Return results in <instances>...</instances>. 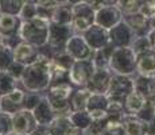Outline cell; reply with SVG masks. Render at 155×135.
Wrapping results in <instances>:
<instances>
[{
  "label": "cell",
  "instance_id": "1",
  "mask_svg": "<svg viewBox=\"0 0 155 135\" xmlns=\"http://www.w3.org/2000/svg\"><path fill=\"white\" fill-rule=\"evenodd\" d=\"M50 65L51 58L39 52L37 61L26 66L20 83L27 91L45 92L50 86Z\"/></svg>",
  "mask_w": 155,
  "mask_h": 135
},
{
  "label": "cell",
  "instance_id": "2",
  "mask_svg": "<svg viewBox=\"0 0 155 135\" xmlns=\"http://www.w3.org/2000/svg\"><path fill=\"white\" fill-rule=\"evenodd\" d=\"M49 20L35 16L32 19L23 20L19 31V37L22 38V41L27 42V43L41 47L43 45H46L47 41H49Z\"/></svg>",
  "mask_w": 155,
  "mask_h": 135
},
{
  "label": "cell",
  "instance_id": "3",
  "mask_svg": "<svg viewBox=\"0 0 155 135\" xmlns=\"http://www.w3.org/2000/svg\"><path fill=\"white\" fill-rule=\"evenodd\" d=\"M136 54L131 49V46L115 47L109 61V69L112 73L134 76L136 73Z\"/></svg>",
  "mask_w": 155,
  "mask_h": 135
},
{
  "label": "cell",
  "instance_id": "4",
  "mask_svg": "<svg viewBox=\"0 0 155 135\" xmlns=\"http://www.w3.org/2000/svg\"><path fill=\"white\" fill-rule=\"evenodd\" d=\"M96 23V11L92 8L88 2L73 4V19L71 27L74 32L82 34Z\"/></svg>",
  "mask_w": 155,
  "mask_h": 135
},
{
  "label": "cell",
  "instance_id": "5",
  "mask_svg": "<svg viewBox=\"0 0 155 135\" xmlns=\"http://www.w3.org/2000/svg\"><path fill=\"white\" fill-rule=\"evenodd\" d=\"M132 91H135L134 86V77L132 76H124V74H112L109 89L107 92V97L111 101H119L123 103L128 95Z\"/></svg>",
  "mask_w": 155,
  "mask_h": 135
},
{
  "label": "cell",
  "instance_id": "6",
  "mask_svg": "<svg viewBox=\"0 0 155 135\" xmlns=\"http://www.w3.org/2000/svg\"><path fill=\"white\" fill-rule=\"evenodd\" d=\"M74 34V30L71 25H58V23L50 22L49 29V41L47 43L54 52V56L59 52H64L66 47L68 41Z\"/></svg>",
  "mask_w": 155,
  "mask_h": 135
},
{
  "label": "cell",
  "instance_id": "7",
  "mask_svg": "<svg viewBox=\"0 0 155 135\" xmlns=\"http://www.w3.org/2000/svg\"><path fill=\"white\" fill-rule=\"evenodd\" d=\"M96 66L92 58L88 59H76L69 72L70 83L74 86H86L91 77L93 76Z\"/></svg>",
  "mask_w": 155,
  "mask_h": 135
},
{
  "label": "cell",
  "instance_id": "8",
  "mask_svg": "<svg viewBox=\"0 0 155 135\" xmlns=\"http://www.w3.org/2000/svg\"><path fill=\"white\" fill-rule=\"evenodd\" d=\"M38 124L39 123L31 110L22 108L12 113L14 134H32L35 128L38 127Z\"/></svg>",
  "mask_w": 155,
  "mask_h": 135
},
{
  "label": "cell",
  "instance_id": "9",
  "mask_svg": "<svg viewBox=\"0 0 155 135\" xmlns=\"http://www.w3.org/2000/svg\"><path fill=\"white\" fill-rule=\"evenodd\" d=\"M66 53H69L74 59H88L92 58L94 50L88 45V42L85 41L84 35L74 32L70 37V39L68 41L66 47H65Z\"/></svg>",
  "mask_w": 155,
  "mask_h": 135
},
{
  "label": "cell",
  "instance_id": "10",
  "mask_svg": "<svg viewBox=\"0 0 155 135\" xmlns=\"http://www.w3.org/2000/svg\"><path fill=\"white\" fill-rule=\"evenodd\" d=\"M26 92H27V89L20 83V85L18 86V88H15L12 92L2 96V97H0V108H2V111L12 115L16 111L22 110Z\"/></svg>",
  "mask_w": 155,
  "mask_h": 135
},
{
  "label": "cell",
  "instance_id": "11",
  "mask_svg": "<svg viewBox=\"0 0 155 135\" xmlns=\"http://www.w3.org/2000/svg\"><path fill=\"white\" fill-rule=\"evenodd\" d=\"M124 14L116 4H108L103 7L101 10L96 11V25L107 30H111L113 26H116L119 22L123 20Z\"/></svg>",
  "mask_w": 155,
  "mask_h": 135
},
{
  "label": "cell",
  "instance_id": "12",
  "mask_svg": "<svg viewBox=\"0 0 155 135\" xmlns=\"http://www.w3.org/2000/svg\"><path fill=\"white\" fill-rule=\"evenodd\" d=\"M84 131L73 124L69 115H57L49 123V133L51 135H84Z\"/></svg>",
  "mask_w": 155,
  "mask_h": 135
},
{
  "label": "cell",
  "instance_id": "13",
  "mask_svg": "<svg viewBox=\"0 0 155 135\" xmlns=\"http://www.w3.org/2000/svg\"><path fill=\"white\" fill-rule=\"evenodd\" d=\"M135 32L124 20L119 22L109 30V41L115 47L119 46H131L135 39Z\"/></svg>",
  "mask_w": 155,
  "mask_h": 135
},
{
  "label": "cell",
  "instance_id": "14",
  "mask_svg": "<svg viewBox=\"0 0 155 135\" xmlns=\"http://www.w3.org/2000/svg\"><path fill=\"white\" fill-rule=\"evenodd\" d=\"M112 74L113 73L111 72V69H97L96 68L93 76L91 77L89 83L86 84V88H88L92 93L105 95L109 89Z\"/></svg>",
  "mask_w": 155,
  "mask_h": 135
},
{
  "label": "cell",
  "instance_id": "15",
  "mask_svg": "<svg viewBox=\"0 0 155 135\" xmlns=\"http://www.w3.org/2000/svg\"><path fill=\"white\" fill-rule=\"evenodd\" d=\"M85 41L88 42V45L93 50L103 49L104 46H107L108 43H111L109 41V30L104 29L99 25L94 23L91 29H88L85 32H82Z\"/></svg>",
  "mask_w": 155,
  "mask_h": 135
},
{
  "label": "cell",
  "instance_id": "16",
  "mask_svg": "<svg viewBox=\"0 0 155 135\" xmlns=\"http://www.w3.org/2000/svg\"><path fill=\"white\" fill-rule=\"evenodd\" d=\"M123 20L134 30L136 37L147 35L150 32V30L153 29L151 27V20L147 16H144L142 12H139V11L132 14H124Z\"/></svg>",
  "mask_w": 155,
  "mask_h": 135
},
{
  "label": "cell",
  "instance_id": "17",
  "mask_svg": "<svg viewBox=\"0 0 155 135\" xmlns=\"http://www.w3.org/2000/svg\"><path fill=\"white\" fill-rule=\"evenodd\" d=\"M38 56H39V47L34 46V45H31V43H27V42H25V41L18 43L14 49L15 61L20 62V64L26 65V66L37 61Z\"/></svg>",
  "mask_w": 155,
  "mask_h": 135
},
{
  "label": "cell",
  "instance_id": "18",
  "mask_svg": "<svg viewBox=\"0 0 155 135\" xmlns=\"http://www.w3.org/2000/svg\"><path fill=\"white\" fill-rule=\"evenodd\" d=\"M22 23H23V20L19 15L0 12V32H2L3 38L19 35Z\"/></svg>",
  "mask_w": 155,
  "mask_h": 135
},
{
  "label": "cell",
  "instance_id": "19",
  "mask_svg": "<svg viewBox=\"0 0 155 135\" xmlns=\"http://www.w3.org/2000/svg\"><path fill=\"white\" fill-rule=\"evenodd\" d=\"M121 126L127 135H148V123L132 113H124Z\"/></svg>",
  "mask_w": 155,
  "mask_h": 135
},
{
  "label": "cell",
  "instance_id": "20",
  "mask_svg": "<svg viewBox=\"0 0 155 135\" xmlns=\"http://www.w3.org/2000/svg\"><path fill=\"white\" fill-rule=\"evenodd\" d=\"M136 73L144 77L155 79V52L150 50L138 56L136 59Z\"/></svg>",
  "mask_w": 155,
  "mask_h": 135
},
{
  "label": "cell",
  "instance_id": "21",
  "mask_svg": "<svg viewBox=\"0 0 155 135\" xmlns=\"http://www.w3.org/2000/svg\"><path fill=\"white\" fill-rule=\"evenodd\" d=\"M32 112H34L35 118H37L39 124H46V126H49V123L57 116L54 110H53V107H51V104H50L49 99H47L46 93H43L42 99H41L39 103L35 106Z\"/></svg>",
  "mask_w": 155,
  "mask_h": 135
},
{
  "label": "cell",
  "instance_id": "22",
  "mask_svg": "<svg viewBox=\"0 0 155 135\" xmlns=\"http://www.w3.org/2000/svg\"><path fill=\"white\" fill-rule=\"evenodd\" d=\"M92 92L86 86H76L69 97V107L71 112L86 110V104H88Z\"/></svg>",
  "mask_w": 155,
  "mask_h": 135
},
{
  "label": "cell",
  "instance_id": "23",
  "mask_svg": "<svg viewBox=\"0 0 155 135\" xmlns=\"http://www.w3.org/2000/svg\"><path fill=\"white\" fill-rule=\"evenodd\" d=\"M134 86H135V91L138 93H140L142 96H144L147 100H153L155 97V79L144 77V76L135 73Z\"/></svg>",
  "mask_w": 155,
  "mask_h": 135
},
{
  "label": "cell",
  "instance_id": "24",
  "mask_svg": "<svg viewBox=\"0 0 155 135\" xmlns=\"http://www.w3.org/2000/svg\"><path fill=\"white\" fill-rule=\"evenodd\" d=\"M147 101L148 100L144 97V96L138 93L136 91H132L126 97V100H124V111H126L127 113L136 115V113H138L139 111L147 104Z\"/></svg>",
  "mask_w": 155,
  "mask_h": 135
},
{
  "label": "cell",
  "instance_id": "25",
  "mask_svg": "<svg viewBox=\"0 0 155 135\" xmlns=\"http://www.w3.org/2000/svg\"><path fill=\"white\" fill-rule=\"evenodd\" d=\"M113 49H115V46L112 43H108L103 49L94 50L93 56H92V61H93L94 66L97 69H109V61H111Z\"/></svg>",
  "mask_w": 155,
  "mask_h": 135
},
{
  "label": "cell",
  "instance_id": "26",
  "mask_svg": "<svg viewBox=\"0 0 155 135\" xmlns=\"http://www.w3.org/2000/svg\"><path fill=\"white\" fill-rule=\"evenodd\" d=\"M71 19H73V5L70 3H65L57 5L53 12L51 22L58 25H71Z\"/></svg>",
  "mask_w": 155,
  "mask_h": 135
},
{
  "label": "cell",
  "instance_id": "27",
  "mask_svg": "<svg viewBox=\"0 0 155 135\" xmlns=\"http://www.w3.org/2000/svg\"><path fill=\"white\" fill-rule=\"evenodd\" d=\"M20 85V80L15 79L8 70H0V97Z\"/></svg>",
  "mask_w": 155,
  "mask_h": 135
},
{
  "label": "cell",
  "instance_id": "28",
  "mask_svg": "<svg viewBox=\"0 0 155 135\" xmlns=\"http://www.w3.org/2000/svg\"><path fill=\"white\" fill-rule=\"evenodd\" d=\"M69 116H70V120L73 122V124L78 128H82V130H86V128L92 124V122H93L91 113H89L86 110L74 111V112H71Z\"/></svg>",
  "mask_w": 155,
  "mask_h": 135
},
{
  "label": "cell",
  "instance_id": "29",
  "mask_svg": "<svg viewBox=\"0 0 155 135\" xmlns=\"http://www.w3.org/2000/svg\"><path fill=\"white\" fill-rule=\"evenodd\" d=\"M23 5H25L23 0H0V12L19 15Z\"/></svg>",
  "mask_w": 155,
  "mask_h": 135
},
{
  "label": "cell",
  "instance_id": "30",
  "mask_svg": "<svg viewBox=\"0 0 155 135\" xmlns=\"http://www.w3.org/2000/svg\"><path fill=\"white\" fill-rule=\"evenodd\" d=\"M14 61V49L8 45L2 43L0 45V70H7Z\"/></svg>",
  "mask_w": 155,
  "mask_h": 135
},
{
  "label": "cell",
  "instance_id": "31",
  "mask_svg": "<svg viewBox=\"0 0 155 135\" xmlns=\"http://www.w3.org/2000/svg\"><path fill=\"white\" fill-rule=\"evenodd\" d=\"M131 49L134 50V53L136 54V57L140 56L143 53H147L150 52L151 49V43H150V39H148L147 35H140V37H135L132 45H131Z\"/></svg>",
  "mask_w": 155,
  "mask_h": 135
},
{
  "label": "cell",
  "instance_id": "32",
  "mask_svg": "<svg viewBox=\"0 0 155 135\" xmlns=\"http://www.w3.org/2000/svg\"><path fill=\"white\" fill-rule=\"evenodd\" d=\"M115 4L120 8L123 14H132L140 10L142 0H116Z\"/></svg>",
  "mask_w": 155,
  "mask_h": 135
},
{
  "label": "cell",
  "instance_id": "33",
  "mask_svg": "<svg viewBox=\"0 0 155 135\" xmlns=\"http://www.w3.org/2000/svg\"><path fill=\"white\" fill-rule=\"evenodd\" d=\"M12 115L0 111V135H12Z\"/></svg>",
  "mask_w": 155,
  "mask_h": 135
},
{
  "label": "cell",
  "instance_id": "34",
  "mask_svg": "<svg viewBox=\"0 0 155 135\" xmlns=\"http://www.w3.org/2000/svg\"><path fill=\"white\" fill-rule=\"evenodd\" d=\"M139 12H142L148 19L155 18V0H142Z\"/></svg>",
  "mask_w": 155,
  "mask_h": 135
},
{
  "label": "cell",
  "instance_id": "35",
  "mask_svg": "<svg viewBox=\"0 0 155 135\" xmlns=\"http://www.w3.org/2000/svg\"><path fill=\"white\" fill-rule=\"evenodd\" d=\"M19 16L22 18V20H28L35 18L37 16V4H27V3H25Z\"/></svg>",
  "mask_w": 155,
  "mask_h": 135
},
{
  "label": "cell",
  "instance_id": "36",
  "mask_svg": "<svg viewBox=\"0 0 155 135\" xmlns=\"http://www.w3.org/2000/svg\"><path fill=\"white\" fill-rule=\"evenodd\" d=\"M25 69H26V65L20 64V62H18V61H14L12 64L10 65V68H8L7 70L12 74L15 79L20 80V79H22V76H23V73H25Z\"/></svg>",
  "mask_w": 155,
  "mask_h": 135
},
{
  "label": "cell",
  "instance_id": "37",
  "mask_svg": "<svg viewBox=\"0 0 155 135\" xmlns=\"http://www.w3.org/2000/svg\"><path fill=\"white\" fill-rule=\"evenodd\" d=\"M103 135H127V133L124 131L123 126H113V127H108L104 131Z\"/></svg>",
  "mask_w": 155,
  "mask_h": 135
},
{
  "label": "cell",
  "instance_id": "38",
  "mask_svg": "<svg viewBox=\"0 0 155 135\" xmlns=\"http://www.w3.org/2000/svg\"><path fill=\"white\" fill-rule=\"evenodd\" d=\"M88 3L92 5V8H93L94 11H99L108 4H113L111 0H88Z\"/></svg>",
  "mask_w": 155,
  "mask_h": 135
},
{
  "label": "cell",
  "instance_id": "39",
  "mask_svg": "<svg viewBox=\"0 0 155 135\" xmlns=\"http://www.w3.org/2000/svg\"><path fill=\"white\" fill-rule=\"evenodd\" d=\"M37 5L38 7L46 8V10H55L57 5H58V2L57 0H39Z\"/></svg>",
  "mask_w": 155,
  "mask_h": 135
},
{
  "label": "cell",
  "instance_id": "40",
  "mask_svg": "<svg viewBox=\"0 0 155 135\" xmlns=\"http://www.w3.org/2000/svg\"><path fill=\"white\" fill-rule=\"evenodd\" d=\"M148 39H150V43H151V49L155 52V27H153V29L150 30V32L147 34Z\"/></svg>",
  "mask_w": 155,
  "mask_h": 135
},
{
  "label": "cell",
  "instance_id": "41",
  "mask_svg": "<svg viewBox=\"0 0 155 135\" xmlns=\"http://www.w3.org/2000/svg\"><path fill=\"white\" fill-rule=\"evenodd\" d=\"M148 135H155V118L148 122Z\"/></svg>",
  "mask_w": 155,
  "mask_h": 135
},
{
  "label": "cell",
  "instance_id": "42",
  "mask_svg": "<svg viewBox=\"0 0 155 135\" xmlns=\"http://www.w3.org/2000/svg\"><path fill=\"white\" fill-rule=\"evenodd\" d=\"M25 3H27V4H38V2L39 0H23Z\"/></svg>",
  "mask_w": 155,
  "mask_h": 135
},
{
  "label": "cell",
  "instance_id": "43",
  "mask_svg": "<svg viewBox=\"0 0 155 135\" xmlns=\"http://www.w3.org/2000/svg\"><path fill=\"white\" fill-rule=\"evenodd\" d=\"M82 2H88V0H69V3L71 5L73 4H77V3H82Z\"/></svg>",
  "mask_w": 155,
  "mask_h": 135
},
{
  "label": "cell",
  "instance_id": "44",
  "mask_svg": "<svg viewBox=\"0 0 155 135\" xmlns=\"http://www.w3.org/2000/svg\"><path fill=\"white\" fill-rule=\"evenodd\" d=\"M58 4H65V3H69V0H57Z\"/></svg>",
  "mask_w": 155,
  "mask_h": 135
},
{
  "label": "cell",
  "instance_id": "45",
  "mask_svg": "<svg viewBox=\"0 0 155 135\" xmlns=\"http://www.w3.org/2000/svg\"><path fill=\"white\" fill-rule=\"evenodd\" d=\"M3 43V35H2V32H0V45Z\"/></svg>",
  "mask_w": 155,
  "mask_h": 135
},
{
  "label": "cell",
  "instance_id": "46",
  "mask_svg": "<svg viewBox=\"0 0 155 135\" xmlns=\"http://www.w3.org/2000/svg\"><path fill=\"white\" fill-rule=\"evenodd\" d=\"M12 135H31V134H12Z\"/></svg>",
  "mask_w": 155,
  "mask_h": 135
},
{
  "label": "cell",
  "instance_id": "47",
  "mask_svg": "<svg viewBox=\"0 0 155 135\" xmlns=\"http://www.w3.org/2000/svg\"><path fill=\"white\" fill-rule=\"evenodd\" d=\"M45 135H51V134H50V133H47V134H45Z\"/></svg>",
  "mask_w": 155,
  "mask_h": 135
},
{
  "label": "cell",
  "instance_id": "48",
  "mask_svg": "<svg viewBox=\"0 0 155 135\" xmlns=\"http://www.w3.org/2000/svg\"><path fill=\"white\" fill-rule=\"evenodd\" d=\"M0 111H2V108H0Z\"/></svg>",
  "mask_w": 155,
  "mask_h": 135
}]
</instances>
